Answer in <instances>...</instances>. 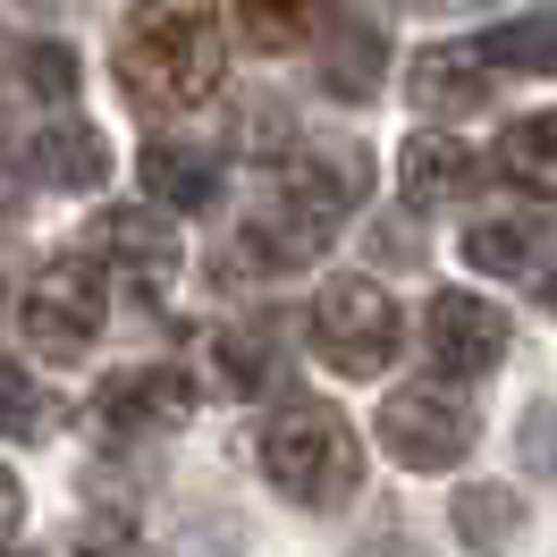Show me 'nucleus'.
<instances>
[{"label":"nucleus","mask_w":557,"mask_h":557,"mask_svg":"<svg viewBox=\"0 0 557 557\" xmlns=\"http://www.w3.org/2000/svg\"><path fill=\"white\" fill-rule=\"evenodd\" d=\"M119 85L136 110H195L220 85L211 0H136L119 26Z\"/></svg>","instance_id":"1"},{"label":"nucleus","mask_w":557,"mask_h":557,"mask_svg":"<svg viewBox=\"0 0 557 557\" xmlns=\"http://www.w3.org/2000/svg\"><path fill=\"white\" fill-rule=\"evenodd\" d=\"M262 482L296 507H347L363 482V448H355L347 414L330 406H287L262 422Z\"/></svg>","instance_id":"2"},{"label":"nucleus","mask_w":557,"mask_h":557,"mask_svg":"<svg viewBox=\"0 0 557 557\" xmlns=\"http://www.w3.org/2000/svg\"><path fill=\"white\" fill-rule=\"evenodd\" d=\"M110 321V296H102V271L69 253V262H51V271L26 287V305H17V330H26V347L51 355V363H76V355H94Z\"/></svg>","instance_id":"3"},{"label":"nucleus","mask_w":557,"mask_h":557,"mask_svg":"<svg viewBox=\"0 0 557 557\" xmlns=\"http://www.w3.org/2000/svg\"><path fill=\"white\" fill-rule=\"evenodd\" d=\"M313 338L347 381H372L388 355H397V305H388L372 278H330L321 305H313Z\"/></svg>","instance_id":"4"},{"label":"nucleus","mask_w":557,"mask_h":557,"mask_svg":"<svg viewBox=\"0 0 557 557\" xmlns=\"http://www.w3.org/2000/svg\"><path fill=\"white\" fill-rule=\"evenodd\" d=\"M381 448L406 465V473H448L473 448V414L440 397V388H397L381 406Z\"/></svg>","instance_id":"5"},{"label":"nucleus","mask_w":557,"mask_h":557,"mask_svg":"<svg viewBox=\"0 0 557 557\" xmlns=\"http://www.w3.org/2000/svg\"><path fill=\"white\" fill-rule=\"evenodd\" d=\"M498 355H507V313L490 305V296H440L431 305V363L448 372V381H482L498 372Z\"/></svg>","instance_id":"6"},{"label":"nucleus","mask_w":557,"mask_h":557,"mask_svg":"<svg viewBox=\"0 0 557 557\" xmlns=\"http://www.w3.org/2000/svg\"><path fill=\"white\" fill-rule=\"evenodd\" d=\"M278 195L296 211H313V220H347L363 195H372V152L363 144H338V152H296V161H278Z\"/></svg>","instance_id":"7"},{"label":"nucleus","mask_w":557,"mask_h":557,"mask_svg":"<svg viewBox=\"0 0 557 557\" xmlns=\"http://www.w3.org/2000/svg\"><path fill=\"white\" fill-rule=\"evenodd\" d=\"M186 414H195V381L170 363H136L127 381H102V397H94L102 431H177Z\"/></svg>","instance_id":"8"},{"label":"nucleus","mask_w":557,"mask_h":557,"mask_svg":"<svg viewBox=\"0 0 557 557\" xmlns=\"http://www.w3.org/2000/svg\"><path fill=\"white\" fill-rule=\"evenodd\" d=\"M397 186H406V203H422V211L465 203V186H473V144L422 127L414 144H397Z\"/></svg>","instance_id":"9"},{"label":"nucleus","mask_w":557,"mask_h":557,"mask_svg":"<svg viewBox=\"0 0 557 557\" xmlns=\"http://www.w3.org/2000/svg\"><path fill=\"white\" fill-rule=\"evenodd\" d=\"M94 228H102V253L119 262V278L152 305V296L170 287V271H177V237L152 220V211H110V220H94Z\"/></svg>","instance_id":"10"},{"label":"nucleus","mask_w":557,"mask_h":557,"mask_svg":"<svg viewBox=\"0 0 557 557\" xmlns=\"http://www.w3.org/2000/svg\"><path fill=\"white\" fill-rule=\"evenodd\" d=\"M26 170H35L42 186L85 195V186H102V177H110V136H102V127H85V119H51V127L26 144Z\"/></svg>","instance_id":"11"},{"label":"nucleus","mask_w":557,"mask_h":557,"mask_svg":"<svg viewBox=\"0 0 557 557\" xmlns=\"http://www.w3.org/2000/svg\"><path fill=\"white\" fill-rule=\"evenodd\" d=\"M381 69H388L381 26H363V17L330 26V42H321V85H330L338 102H363V94H381Z\"/></svg>","instance_id":"12"},{"label":"nucleus","mask_w":557,"mask_h":557,"mask_svg":"<svg viewBox=\"0 0 557 557\" xmlns=\"http://www.w3.org/2000/svg\"><path fill=\"white\" fill-rule=\"evenodd\" d=\"M482 42H473V51H422L414 69H406V102H422V110H473V102H490L482 94Z\"/></svg>","instance_id":"13"},{"label":"nucleus","mask_w":557,"mask_h":557,"mask_svg":"<svg viewBox=\"0 0 557 557\" xmlns=\"http://www.w3.org/2000/svg\"><path fill=\"white\" fill-rule=\"evenodd\" d=\"M498 177L507 186H523V195H549L557 203V110H541V119H516L507 136H498Z\"/></svg>","instance_id":"14"},{"label":"nucleus","mask_w":557,"mask_h":557,"mask_svg":"<svg viewBox=\"0 0 557 557\" xmlns=\"http://www.w3.org/2000/svg\"><path fill=\"white\" fill-rule=\"evenodd\" d=\"M144 195L161 211H203L220 195V170L203 152H186V144H144Z\"/></svg>","instance_id":"15"},{"label":"nucleus","mask_w":557,"mask_h":557,"mask_svg":"<svg viewBox=\"0 0 557 557\" xmlns=\"http://www.w3.org/2000/svg\"><path fill=\"white\" fill-rule=\"evenodd\" d=\"M482 60L490 69H516V76H557V0L532 9V17H516V26H490Z\"/></svg>","instance_id":"16"},{"label":"nucleus","mask_w":557,"mask_h":557,"mask_svg":"<svg viewBox=\"0 0 557 557\" xmlns=\"http://www.w3.org/2000/svg\"><path fill=\"white\" fill-rule=\"evenodd\" d=\"M9 85L35 94V102H69L76 94V51L51 42V35H17L9 42Z\"/></svg>","instance_id":"17"},{"label":"nucleus","mask_w":557,"mask_h":557,"mask_svg":"<svg viewBox=\"0 0 557 557\" xmlns=\"http://www.w3.org/2000/svg\"><path fill=\"white\" fill-rule=\"evenodd\" d=\"M211 363H220V388H228V397H253V388L271 381V330H262V321L220 330V338H211Z\"/></svg>","instance_id":"18"},{"label":"nucleus","mask_w":557,"mask_h":557,"mask_svg":"<svg viewBox=\"0 0 557 557\" xmlns=\"http://www.w3.org/2000/svg\"><path fill=\"white\" fill-rule=\"evenodd\" d=\"M321 9H330V0H237L245 35L262 42V51H296V42L321 26Z\"/></svg>","instance_id":"19"},{"label":"nucleus","mask_w":557,"mask_h":557,"mask_svg":"<svg viewBox=\"0 0 557 557\" xmlns=\"http://www.w3.org/2000/svg\"><path fill=\"white\" fill-rule=\"evenodd\" d=\"M532 245H541V228H532V220H482V228H465V262H473V271H490V278H507V271H523V262H532Z\"/></svg>","instance_id":"20"},{"label":"nucleus","mask_w":557,"mask_h":557,"mask_svg":"<svg viewBox=\"0 0 557 557\" xmlns=\"http://www.w3.org/2000/svg\"><path fill=\"white\" fill-rule=\"evenodd\" d=\"M516 523H523V498L498 490V482H482V490L456 498V541H507Z\"/></svg>","instance_id":"21"},{"label":"nucleus","mask_w":557,"mask_h":557,"mask_svg":"<svg viewBox=\"0 0 557 557\" xmlns=\"http://www.w3.org/2000/svg\"><path fill=\"white\" fill-rule=\"evenodd\" d=\"M9 440H42V397L26 363H9Z\"/></svg>","instance_id":"22"},{"label":"nucleus","mask_w":557,"mask_h":557,"mask_svg":"<svg viewBox=\"0 0 557 557\" xmlns=\"http://www.w3.org/2000/svg\"><path fill=\"white\" fill-rule=\"evenodd\" d=\"M523 465H532V473H557V406H532V414H523Z\"/></svg>","instance_id":"23"},{"label":"nucleus","mask_w":557,"mask_h":557,"mask_svg":"<svg viewBox=\"0 0 557 557\" xmlns=\"http://www.w3.org/2000/svg\"><path fill=\"white\" fill-rule=\"evenodd\" d=\"M541 305H549V313H557V271H549V278H541Z\"/></svg>","instance_id":"24"},{"label":"nucleus","mask_w":557,"mask_h":557,"mask_svg":"<svg viewBox=\"0 0 557 557\" xmlns=\"http://www.w3.org/2000/svg\"><path fill=\"white\" fill-rule=\"evenodd\" d=\"M414 9H465V0H414Z\"/></svg>","instance_id":"25"}]
</instances>
